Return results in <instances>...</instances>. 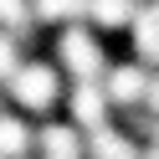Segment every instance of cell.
<instances>
[{"label": "cell", "instance_id": "obj_6", "mask_svg": "<svg viewBox=\"0 0 159 159\" xmlns=\"http://www.w3.org/2000/svg\"><path fill=\"white\" fill-rule=\"evenodd\" d=\"M134 0H87V11H82V21H93L98 31H128L134 26Z\"/></svg>", "mask_w": 159, "mask_h": 159}, {"label": "cell", "instance_id": "obj_12", "mask_svg": "<svg viewBox=\"0 0 159 159\" xmlns=\"http://www.w3.org/2000/svg\"><path fill=\"white\" fill-rule=\"evenodd\" d=\"M144 108H149V113H154V118H159V72H154V77H149V93H144Z\"/></svg>", "mask_w": 159, "mask_h": 159}, {"label": "cell", "instance_id": "obj_3", "mask_svg": "<svg viewBox=\"0 0 159 159\" xmlns=\"http://www.w3.org/2000/svg\"><path fill=\"white\" fill-rule=\"evenodd\" d=\"M149 67L144 62H108V72H103V93H108V103L113 108H144V93H149Z\"/></svg>", "mask_w": 159, "mask_h": 159}, {"label": "cell", "instance_id": "obj_4", "mask_svg": "<svg viewBox=\"0 0 159 159\" xmlns=\"http://www.w3.org/2000/svg\"><path fill=\"white\" fill-rule=\"evenodd\" d=\"M108 113H113V103H108V93H103L98 77L72 82V93H67V118H72L82 134H93L98 123H108Z\"/></svg>", "mask_w": 159, "mask_h": 159}, {"label": "cell", "instance_id": "obj_13", "mask_svg": "<svg viewBox=\"0 0 159 159\" xmlns=\"http://www.w3.org/2000/svg\"><path fill=\"white\" fill-rule=\"evenodd\" d=\"M149 16H159V0H149Z\"/></svg>", "mask_w": 159, "mask_h": 159}, {"label": "cell", "instance_id": "obj_7", "mask_svg": "<svg viewBox=\"0 0 159 159\" xmlns=\"http://www.w3.org/2000/svg\"><path fill=\"white\" fill-rule=\"evenodd\" d=\"M0 154L5 159L36 154V134H31V123H26L21 113H0Z\"/></svg>", "mask_w": 159, "mask_h": 159}, {"label": "cell", "instance_id": "obj_2", "mask_svg": "<svg viewBox=\"0 0 159 159\" xmlns=\"http://www.w3.org/2000/svg\"><path fill=\"white\" fill-rule=\"evenodd\" d=\"M57 67H62L72 82L103 77L108 72V52H103V41H98V31H87L82 21H67L62 31H57Z\"/></svg>", "mask_w": 159, "mask_h": 159}, {"label": "cell", "instance_id": "obj_8", "mask_svg": "<svg viewBox=\"0 0 159 159\" xmlns=\"http://www.w3.org/2000/svg\"><path fill=\"white\" fill-rule=\"evenodd\" d=\"M87 154H93V159H139V149H134V139H128V134L98 123L93 134H87Z\"/></svg>", "mask_w": 159, "mask_h": 159}, {"label": "cell", "instance_id": "obj_1", "mask_svg": "<svg viewBox=\"0 0 159 159\" xmlns=\"http://www.w3.org/2000/svg\"><path fill=\"white\" fill-rule=\"evenodd\" d=\"M5 87H11V103L21 108V113H52V108L62 103V67L26 57Z\"/></svg>", "mask_w": 159, "mask_h": 159}, {"label": "cell", "instance_id": "obj_5", "mask_svg": "<svg viewBox=\"0 0 159 159\" xmlns=\"http://www.w3.org/2000/svg\"><path fill=\"white\" fill-rule=\"evenodd\" d=\"M36 154L41 159H82V134L77 123H52L36 134Z\"/></svg>", "mask_w": 159, "mask_h": 159}, {"label": "cell", "instance_id": "obj_11", "mask_svg": "<svg viewBox=\"0 0 159 159\" xmlns=\"http://www.w3.org/2000/svg\"><path fill=\"white\" fill-rule=\"evenodd\" d=\"M21 62H26V57H21V36H11L5 26H0V82H11Z\"/></svg>", "mask_w": 159, "mask_h": 159}, {"label": "cell", "instance_id": "obj_14", "mask_svg": "<svg viewBox=\"0 0 159 159\" xmlns=\"http://www.w3.org/2000/svg\"><path fill=\"white\" fill-rule=\"evenodd\" d=\"M0 103H5V93H0Z\"/></svg>", "mask_w": 159, "mask_h": 159}, {"label": "cell", "instance_id": "obj_15", "mask_svg": "<svg viewBox=\"0 0 159 159\" xmlns=\"http://www.w3.org/2000/svg\"><path fill=\"white\" fill-rule=\"evenodd\" d=\"M0 159H5V154H0Z\"/></svg>", "mask_w": 159, "mask_h": 159}, {"label": "cell", "instance_id": "obj_9", "mask_svg": "<svg viewBox=\"0 0 159 159\" xmlns=\"http://www.w3.org/2000/svg\"><path fill=\"white\" fill-rule=\"evenodd\" d=\"M128 36H134V52H139V62H144L149 72H159V16L139 11V16H134V26H128Z\"/></svg>", "mask_w": 159, "mask_h": 159}, {"label": "cell", "instance_id": "obj_10", "mask_svg": "<svg viewBox=\"0 0 159 159\" xmlns=\"http://www.w3.org/2000/svg\"><path fill=\"white\" fill-rule=\"evenodd\" d=\"M82 11H87V0H31V16L41 26H67V21H77Z\"/></svg>", "mask_w": 159, "mask_h": 159}]
</instances>
